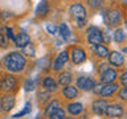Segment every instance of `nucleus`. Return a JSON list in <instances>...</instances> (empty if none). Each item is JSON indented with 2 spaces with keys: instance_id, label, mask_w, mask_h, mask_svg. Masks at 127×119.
<instances>
[{
  "instance_id": "obj_5",
  "label": "nucleus",
  "mask_w": 127,
  "mask_h": 119,
  "mask_svg": "<svg viewBox=\"0 0 127 119\" xmlns=\"http://www.w3.org/2000/svg\"><path fill=\"white\" fill-rule=\"evenodd\" d=\"M95 86V81L90 77H79L77 79V87L85 90V91H90L93 90Z\"/></svg>"
},
{
  "instance_id": "obj_32",
  "label": "nucleus",
  "mask_w": 127,
  "mask_h": 119,
  "mask_svg": "<svg viewBox=\"0 0 127 119\" xmlns=\"http://www.w3.org/2000/svg\"><path fill=\"white\" fill-rule=\"evenodd\" d=\"M5 32H7V37L8 38L15 40V34H13V29H12V28H5Z\"/></svg>"
},
{
  "instance_id": "obj_18",
  "label": "nucleus",
  "mask_w": 127,
  "mask_h": 119,
  "mask_svg": "<svg viewBox=\"0 0 127 119\" xmlns=\"http://www.w3.org/2000/svg\"><path fill=\"white\" fill-rule=\"evenodd\" d=\"M71 82V74L69 73V71H64V73H61L58 75V83L61 86H69Z\"/></svg>"
},
{
  "instance_id": "obj_13",
  "label": "nucleus",
  "mask_w": 127,
  "mask_h": 119,
  "mask_svg": "<svg viewBox=\"0 0 127 119\" xmlns=\"http://www.w3.org/2000/svg\"><path fill=\"white\" fill-rule=\"evenodd\" d=\"M0 105H1V109L8 113V111H11L15 106V97H12V95H4L1 98Z\"/></svg>"
},
{
  "instance_id": "obj_16",
  "label": "nucleus",
  "mask_w": 127,
  "mask_h": 119,
  "mask_svg": "<svg viewBox=\"0 0 127 119\" xmlns=\"http://www.w3.org/2000/svg\"><path fill=\"white\" fill-rule=\"evenodd\" d=\"M58 30H60V34H61V37L64 40H66V41H71V40H73V36H71V32L69 29V27H67V24L62 23L61 25H60Z\"/></svg>"
},
{
  "instance_id": "obj_9",
  "label": "nucleus",
  "mask_w": 127,
  "mask_h": 119,
  "mask_svg": "<svg viewBox=\"0 0 127 119\" xmlns=\"http://www.w3.org/2000/svg\"><path fill=\"white\" fill-rule=\"evenodd\" d=\"M107 102L103 101V99H98V101H94L93 105H91V110L95 115H103L105 111L107 109Z\"/></svg>"
},
{
  "instance_id": "obj_12",
  "label": "nucleus",
  "mask_w": 127,
  "mask_h": 119,
  "mask_svg": "<svg viewBox=\"0 0 127 119\" xmlns=\"http://www.w3.org/2000/svg\"><path fill=\"white\" fill-rule=\"evenodd\" d=\"M118 83H115V82H111V83H106V85H103L102 87V91H101V94L99 95H102V97H110V95H113L115 91L118 90Z\"/></svg>"
},
{
  "instance_id": "obj_22",
  "label": "nucleus",
  "mask_w": 127,
  "mask_h": 119,
  "mask_svg": "<svg viewBox=\"0 0 127 119\" xmlns=\"http://www.w3.org/2000/svg\"><path fill=\"white\" fill-rule=\"evenodd\" d=\"M42 85H44V87H45L48 91H52V90H56V89H57V82H56L52 77H46V78L42 81Z\"/></svg>"
},
{
  "instance_id": "obj_28",
  "label": "nucleus",
  "mask_w": 127,
  "mask_h": 119,
  "mask_svg": "<svg viewBox=\"0 0 127 119\" xmlns=\"http://www.w3.org/2000/svg\"><path fill=\"white\" fill-rule=\"evenodd\" d=\"M24 89H25V91L34 90V82L32 81V79H27L25 83H24Z\"/></svg>"
},
{
  "instance_id": "obj_8",
  "label": "nucleus",
  "mask_w": 127,
  "mask_h": 119,
  "mask_svg": "<svg viewBox=\"0 0 127 119\" xmlns=\"http://www.w3.org/2000/svg\"><path fill=\"white\" fill-rule=\"evenodd\" d=\"M105 114L111 118H121L123 115V107L121 105H118V103H114V105L107 106Z\"/></svg>"
},
{
  "instance_id": "obj_10",
  "label": "nucleus",
  "mask_w": 127,
  "mask_h": 119,
  "mask_svg": "<svg viewBox=\"0 0 127 119\" xmlns=\"http://www.w3.org/2000/svg\"><path fill=\"white\" fill-rule=\"evenodd\" d=\"M109 61H110L111 65L119 67L125 63V57H123L122 53H119V52H111L109 54Z\"/></svg>"
},
{
  "instance_id": "obj_38",
  "label": "nucleus",
  "mask_w": 127,
  "mask_h": 119,
  "mask_svg": "<svg viewBox=\"0 0 127 119\" xmlns=\"http://www.w3.org/2000/svg\"><path fill=\"white\" fill-rule=\"evenodd\" d=\"M65 119H74V118H65Z\"/></svg>"
},
{
  "instance_id": "obj_41",
  "label": "nucleus",
  "mask_w": 127,
  "mask_h": 119,
  "mask_svg": "<svg viewBox=\"0 0 127 119\" xmlns=\"http://www.w3.org/2000/svg\"><path fill=\"white\" fill-rule=\"evenodd\" d=\"M126 1H127V0H126Z\"/></svg>"
},
{
  "instance_id": "obj_17",
  "label": "nucleus",
  "mask_w": 127,
  "mask_h": 119,
  "mask_svg": "<svg viewBox=\"0 0 127 119\" xmlns=\"http://www.w3.org/2000/svg\"><path fill=\"white\" fill-rule=\"evenodd\" d=\"M62 94L65 95L67 99H73V98H75L78 95V89L74 87V86H70V85L65 86V89L62 90Z\"/></svg>"
},
{
  "instance_id": "obj_27",
  "label": "nucleus",
  "mask_w": 127,
  "mask_h": 119,
  "mask_svg": "<svg viewBox=\"0 0 127 119\" xmlns=\"http://www.w3.org/2000/svg\"><path fill=\"white\" fill-rule=\"evenodd\" d=\"M31 103L29 102H27L25 103V107H24V110L23 111H20V113H17V114H15V117L13 118H19V117H23V115H25V114H28L31 111Z\"/></svg>"
},
{
  "instance_id": "obj_1",
  "label": "nucleus",
  "mask_w": 127,
  "mask_h": 119,
  "mask_svg": "<svg viewBox=\"0 0 127 119\" xmlns=\"http://www.w3.org/2000/svg\"><path fill=\"white\" fill-rule=\"evenodd\" d=\"M27 65V60L24 56H21V53H17V52H12L4 58V66L7 67V70L13 71V73H17V71H21Z\"/></svg>"
},
{
  "instance_id": "obj_34",
  "label": "nucleus",
  "mask_w": 127,
  "mask_h": 119,
  "mask_svg": "<svg viewBox=\"0 0 127 119\" xmlns=\"http://www.w3.org/2000/svg\"><path fill=\"white\" fill-rule=\"evenodd\" d=\"M102 37H103V40H105L106 42H110V30L106 29V30L102 33Z\"/></svg>"
},
{
  "instance_id": "obj_3",
  "label": "nucleus",
  "mask_w": 127,
  "mask_h": 119,
  "mask_svg": "<svg viewBox=\"0 0 127 119\" xmlns=\"http://www.w3.org/2000/svg\"><path fill=\"white\" fill-rule=\"evenodd\" d=\"M86 34H87V41H89L91 45H101L102 41H103L102 32L95 27H90L89 29L86 30Z\"/></svg>"
},
{
  "instance_id": "obj_24",
  "label": "nucleus",
  "mask_w": 127,
  "mask_h": 119,
  "mask_svg": "<svg viewBox=\"0 0 127 119\" xmlns=\"http://www.w3.org/2000/svg\"><path fill=\"white\" fill-rule=\"evenodd\" d=\"M49 119H65V111H64V109H61V107L56 109L49 115Z\"/></svg>"
},
{
  "instance_id": "obj_23",
  "label": "nucleus",
  "mask_w": 127,
  "mask_h": 119,
  "mask_svg": "<svg viewBox=\"0 0 127 119\" xmlns=\"http://www.w3.org/2000/svg\"><path fill=\"white\" fill-rule=\"evenodd\" d=\"M58 107H60V103H58L57 99H53V101H50L49 103H48V106L45 107V115H46V117H49V115L53 113L56 109H58Z\"/></svg>"
},
{
  "instance_id": "obj_6",
  "label": "nucleus",
  "mask_w": 127,
  "mask_h": 119,
  "mask_svg": "<svg viewBox=\"0 0 127 119\" xmlns=\"http://www.w3.org/2000/svg\"><path fill=\"white\" fill-rule=\"evenodd\" d=\"M70 58H71V62H73L74 65H79V63L85 62L86 54L81 48H73V49H71V53H70Z\"/></svg>"
},
{
  "instance_id": "obj_20",
  "label": "nucleus",
  "mask_w": 127,
  "mask_h": 119,
  "mask_svg": "<svg viewBox=\"0 0 127 119\" xmlns=\"http://www.w3.org/2000/svg\"><path fill=\"white\" fill-rule=\"evenodd\" d=\"M107 20H109L110 25H117V24L121 21V13L118 11H111L109 15H107Z\"/></svg>"
},
{
  "instance_id": "obj_4",
  "label": "nucleus",
  "mask_w": 127,
  "mask_h": 119,
  "mask_svg": "<svg viewBox=\"0 0 127 119\" xmlns=\"http://www.w3.org/2000/svg\"><path fill=\"white\" fill-rule=\"evenodd\" d=\"M16 85H17V81H16V78L11 74L4 75V77L1 78V81H0V89L4 90V91L13 90L16 87Z\"/></svg>"
},
{
  "instance_id": "obj_7",
  "label": "nucleus",
  "mask_w": 127,
  "mask_h": 119,
  "mask_svg": "<svg viewBox=\"0 0 127 119\" xmlns=\"http://www.w3.org/2000/svg\"><path fill=\"white\" fill-rule=\"evenodd\" d=\"M67 60H69V54L66 53L65 50L61 52L58 56H57V58L54 60V62H53V66H52V69L56 70V71H58V70H61L64 65L67 62Z\"/></svg>"
},
{
  "instance_id": "obj_21",
  "label": "nucleus",
  "mask_w": 127,
  "mask_h": 119,
  "mask_svg": "<svg viewBox=\"0 0 127 119\" xmlns=\"http://www.w3.org/2000/svg\"><path fill=\"white\" fill-rule=\"evenodd\" d=\"M48 11H49V5H48V3L45 0H42V1L37 5V8H36V15L37 16H45L48 13Z\"/></svg>"
},
{
  "instance_id": "obj_36",
  "label": "nucleus",
  "mask_w": 127,
  "mask_h": 119,
  "mask_svg": "<svg viewBox=\"0 0 127 119\" xmlns=\"http://www.w3.org/2000/svg\"><path fill=\"white\" fill-rule=\"evenodd\" d=\"M0 45H1L3 48L7 46V40H5V37H4L3 34H0Z\"/></svg>"
},
{
  "instance_id": "obj_31",
  "label": "nucleus",
  "mask_w": 127,
  "mask_h": 119,
  "mask_svg": "<svg viewBox=\"0 0 127 119\" xmlns=\"http://www.w3.org/2000/svg\"><path fill=\"white\" fill-rule=\"evenodd\" d=\"M119 98L123 99V101H127V87H123V89L119 91Z\"/></svg>"
},
{
  "instance_id": "obj_29",
  "label": "nucleus",
  "mask_w": 127,
  "mask_h": 119,
  "mask_svg": "<svg viewBox=\"0 0 127 119\" xmlns=\"http://www.w3.org/2000/svg\"><path fill=\"white\" fill-rule=\"evenodd\" d=\"M87 3H89V5L91 8H99L102 5L103 0H87Z\"/></svg>"
},
{
  "instance_id": "obj_15",
  "label": "nucleus",
  "mask_w": 127,
  "mask_h": 119,
  "mask_svg": "<svg viewBox=\"0 0 127 119\" xmlns=\"http://www.w3.org/2000/svg\"><path fill=\"white\" fill-rule=\"evenodd\" d=\"M66 109H67V113L69 114L78 115L83 111V106H82V103H79V102H74V103H69V105L66 106Z\"/></svg>"
},
{
  "instance_id": "obj_37",
  "label": "nucleus",
  "mask_w": 127,
  "mask_h": 119,
  "mask_svg": "<svg viewBox=\"0 0 127 119\" xmlns=\"http://www.w3.org/2000/svg\"><path fill=\"white\" fill-rule=\"evenodd\" d=\"M106 69H109V67H107V65H106V63H102V65H101V67H99V73H103V71H105Z\"/></svg>"
},
{
  "instance_id": "obj_39",
  "label": "nucleus",
  "mask_w": 127,
  "mask_h": 119,
  "mask_svg": "<svg viewBox=\"0 0 127 119\" xmlns=\"http://www.w3.org/2000/svg\"><path fill=\"white\" fill-rule=\"evenodd\" d=\"M0 34H1V29H0Z\"/></svg>"
},
{
  "instance_id": "obj_35",
  "label": "nucleus",
  "mask_w": 127,
  "mask_h": 119,
  "mask_svg": "<svg viewBox=\"0 0 127 119\" xmlns=\"http://www.w3.org/2000/svg\"><path fill=\"white\" fill-rule=\"evenodd\" d=\"M102 87L103 85H101V83H95V86H94V93L95 94H101V91H102Z\"/></svg>"
},
{
  "instance_id": "obj_2",
  "label": "nucleus",
  "mask_w": 127,
  "mask_h": 119,
  "mask_svg": "<svg viewBox=\"0 0 127 119\" xmlns=\"http://www.w3.org/2000/svg\"><path fill=\"white\" fill-rule=\"evenodd\" d=\"M70 13L71 16L77 20V25L78 27H82L85 24V19H86V9L83 8L81 4H73L70 7Z\"/></svg>"
},
{
  "instance_id": "obj_25",
  "label": "nucleus",
  "mask_w": 127,
  "mask_h": 119,
  "mask_svg": "<svg viewBox=\"0 0 127 119\" xmlns=\"http://www.w3.org/2000/svg\"><path fill=\"white\" fill-rule=\"evenodd\" d=\"M23 53H24V56H27V57H33L34 56V46L29 42L28 45H25L23 48Z\"/></svg>"
},
{
  "instance_id": "obj_26",
  "label": "nucleus",
  "mask_w": 127,
  "mask_h": 119,
  "mask_svg": "<svg viewBox=\"0 0 127 119\" xmlns=\"http://www.w3.org/2000/svg\"><path fill=\"white\" fill-rule=\"evenodd\" d=\"M125 38H126V34H125V30L123 29H117V32L114 33V40L117 42H122V41H125Z\"/></svg>"
},
{
  "instance_id": "obj_11",
  "label": "nucleus",
  "mask_w": 127,
  "mask_h": 119,
  "mask_svg": "<svg viewBox=\"0 0 127 119\" xmlns=\"http://www.w3.org/2000/svg\"><path fill=\"white\" fill-rule=\"evenodd\" d=\"M117 79V70L114 69H106L101 74V81L102 83H111Z\"/></svg>"
},
{
  "instance_id": "obj_30",
  "label": "nucleus",
  "mask_w": 127,
  "mask_h": 119,
  "mask_svg": "<svg viewBox=\"0 0 127 119\" xmlns=\"http://www.w3.org/2000/svg\"><path fill=\"white\" fill-rule=\"evenodd\" d=\"M46 30L49 32L50 34H54L57 32V27L53 25V24H46Z\"/></svg>"
},
{
  "instance_id": "obj_19",
  "label": "nucleus",
  "mask_w": 127,
  "mask_h": 119,
  "mask_svg": "<svg viewBox=\"0 0 127 119\" xmlns=\"http://www.w3.org/2000/svg\"><path fill=\"white\" fill-rule=\"evenodd\" d=\"M94 53H95V56H98V57H101V58H106V57H109L110 52L106 46H103V45H95Z\"/></svg>"
},
{
  "instance_id": "obj_33",
  "label": "nucleus",
  "mask_w": 127,
  "mask_h": 119,
  "mask_svg": "<svg viewBox=\"0 0 127 119\" xmlns=\"http://www.w3.org/2000/svg\"><path fill=\"white\" fill-rule=\"evenodd\" d=\"M121 83L125 87H127V71H125V73L121 75Z\"/></svg>"
},
{
  "instance_id": "obj_14",
  "label": "nucleus",
  "mask_w": 127,
  "mask_h": 119,
  "mask_svg": "<svg viewBox=\"0 0 127 119\" xmlns=\"http://www.w3.org/2000/svg\"><path fill=\"white\" fill-rule=\"evenodd\" d=\"M15 44H16V46H19V48H24L25 45H28L31 41V38H29V36H28L27 33H24V32H21V33H19V34H16L15 36Z\"/></svg>"
},
{
  "instance_id": "obj_40",
  "label": "nucleus",
  "mask_w": 127,
  "mask_h": 119,
  "mask_svg": "<svg viewBox=\"0 0 127 119\" xmlns=\"http://www.w3.org/2000/svg\"><path fill=\"white\" fill-rule=\"evenodd\" d=\"M0 16H1V13H0Z\"/></svg>"
}]
</instances>
